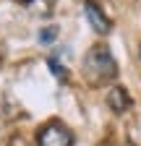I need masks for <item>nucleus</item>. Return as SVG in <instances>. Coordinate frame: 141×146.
Masks as SVG:
<instances>
[{"label": "nucleus", "mask_w": 141, "mask_h": 146, "mask_svg": "<svg viewBox=\"0 0 141 146\" xmlns=\"http://www.w3.org/2000/svg\"><path fill=\"white\" fill-rule=\"evenodd\" d=\"M37 146H73V133L58 120H52L39 128L37 133Z\"/></svg>", "instance_id": "obj_2"}, {"label": "nucleus", "mask_w": 141, "mask_h": 146, "mask_svg": "<svg viewBox=\"0 0 141 146\" xmlns=\"http://www.w3.org/2000/svg\"><path fill=\"white\" fill-rule=\"evenodd\" d=\"M86 18H89V24L97 34H107L110 31V18L102 13V8L94 5V0H86Z\"/></svg>", "instance_id": "obj_3"}, {"label": "nucleus", "mask_w": 141, "mask_h": 146, "mask_svg": "<svg viewBox=\"0 0 141 146\" xmlns=\"http://www.w3.org/2000/svg\"><path fill=\"white\" fill-rule=\"evenodd\" d=\"M138 50H141V47H138ZM138 55H141V52H138Z\"/></svg>", "instance_id": "obj_6"}, {"label": "nucleus", "mask_w": 141, "mask_h": 146, "mask_svg": "<svg viewBox=\"0 0 141 146\" xmlns=\"http://www.w3.org/2000/svg\"><path fill=\"white\" fill-rule=\"evenodd\" d=\"M55 36H58V29H55V26H47V29H42V34H39V42H42V44H50Z\"/></svg>", "instance_id": "obj_5"}, {"label": "nucleus", "mask_w": 141, "mask_h": 146, "mask_svg": "<svg viewBox=\"0 0 141 146\" xmlns=\"http://www.w3.org/2000/svg\"><path fill=\"white\" fill-rule=\"evenodd\" d=\"M107 102H110V107L115 110V112H123V110H128L131 107V97H128V91L126 89H112L110 94H107Z\"/></svg>", "instance_id": "obj_4"}, {"label": "nucleus", "mask_w": 141, "mask_h": 146, "mask_svg": "<svg viewBox=\"0 0 141 146\" xmlns=\"http://www.w3.org/2000/svg\"><path fill=\"white\" fill-rule=\"evenodd\" d=\"M86 73H94L92 76L94 84L115 78L118 68H115V60H112V55H110L107 47H94L89 52V58H86Z\"/></svg>", "instance_id": "obj_1"}]
</instances>
